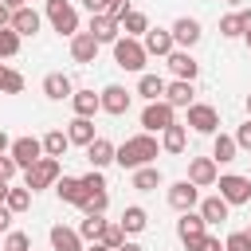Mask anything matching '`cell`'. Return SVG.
<instances>
[{"label": "cell", "instance_id": "obj_1", "mask_svg": "<svg viewBox=\"0 0 251 251\" xmlns=\"http://www.w3.org/2000/svg\"><path fill=\"white\" fill-rule=\"evenodd\" d=\"M157 153H161V145H157V137L153 133H133V137H126L122 145H118V165L122 169H129V173H137V169H145V165H153L157 161Z\"/></svg>", "mask_w": 251, "mask_h": 251}, {"label": "cell", "instance_id": "obj_2", "mask_svg": "<svg viewBox=\"0 0 251 251\" xmlns=\"http://www.w3.org/2000/svg\"><path fill=\"white\" fill-rule=\"evenodd\" d=\"M145 59H149V51H145V43H141V39H129V35H122V39L114 43V63H118L122 71L145 75Z\"/></svg>", "mask_w": 251, "mask_h": 251}, {"label": "cell", "instance_id": "obj_3", "mask_svg": "<svg viewBox=\"0 0 251 251\" xmlns=\"http://www.w3.org/2000/svg\"><path fill=\"white\" fill-rule=\"evenodd\" d=\"M59 176H63L59 157H43V161H35V165L24 173V188H31V192H39V188H55Z\"/></svg>", "mask_w": 251, "mask_h": 251}, {"label": "cell", "instance_id": "obj_4", "mask_svg": "<svg viewBox=\"0 0 251 251\" xmlns=\"http://www.w3.org/2000/svg\"><path fill=\"white\" fill-rule=\"evenodd\" d=\"M47 20L59 35H67V39L78 35V12H75L71 0H47Z\"/></svg>", "mask_w": 251, "mask_h": 251}, {"label": "cell", "instance_id": "obj_5", "mask_svg": "<svg viewBox=\"0 0 251 251\" xmlns=\"http://www.w3.org/2000/svg\"><path fill=\"white\" fill-rule=\"evenodd\" d=\"M169 126H176V110L161 98V102H145V110H141V129L145 133H165Z\"/></svg>", "mask_w": 251, "mask_h": 251}, {"label": "cell", "instance_id": "obj_6", "mask_svg": "<svg viewBox=\"0 0 251 251\" xmlns=\"http://www.w3.org/2000/svg\"><path fill=\"white\" fill-rule=\"evenodd\" d=\"M8 153H12V161H16V165L27 173L35 161H43V137L24 133V137H16V141H12V149H8Z\"/></svg>", "mask_w": 251, "mask_h": 251}, {"label": "cell", "instance_id": "obj_7", "mask_svg": "<svg viewBox=\"0 0 251 251\" xmlns=\"http://www.w3.org/2000/svg\"><path fill=\"white\" fill-rule=\"evenodd\" d=\"M184 126H192L196 133H220V110L216 106H208V102H192L188 106V122Z\"/></svg>", "mask_w": 251, "mask_h": 251}, {"label": "cell", "instance_id": "obj_8", "mask_svg": "<svg viewBox=\"0 0 251 251\" xmlns=\"http://www.w3.org/2000/svg\"><path fill=\"white\" fill-rule=\"evenodd\" d=\"M216 188H220V196H224L227 204H247V200H251V176L224 173V176L216 180Z\"/></svg>", "mask_w": 251, "mask_h": 251}, {"label": "cell", "instance_id": "obj_9", "mask_svg": "<svg viewBox=\"0 0 251 251\" xmlns=\"http://www.w3.org/2000/svg\"><path fill=\"white\" fill-rule=\"evenodd\" d=\"M165 196H169V208H176V212H192L200 204V188L192 180H173Z\"/></svg>", "mask_w": 251, "mask_h": 251}, {"label": "cell", "instance_id": "obj_10", "mask_svg": "<svg viewBox=\"0 0 251 251\" xmlns=\"http://www.w3.org/2000/svg\"><path fill=\"white\" fill-rule=\"evenodd\" d=\"M184 180H192L196 188H212L216 180H220V165L212 161V157H192L188 161V176Z\"/></svg>", "mask_w": 251, "mask_h": 251}, {"label": "cell", "instance_id": "obj_11", "mask_svg": "<svg viewBox=\"0 0 251 251\" xmlns=\"http://www.w3.org/2000/svg\"><path fill=\"white\" fill-rule=\"evenodd\" d=\"M204 235H208L204 216H200V212H180V220H176V239H180L184 247H192V243L204 239Z\"/></svg>", "mask_w": 251, "mask_h": 251}, {"label": "cell", "instance_id": "obj_12", "mask_svg": "<svg viewBox=\"0 0 251 251\" xmlns=\"http://www.w3.org/2000/svg\"><path fill=\"white\" fill-rule=\"evenodd\" d=\"M169 31H173V43H176L180 51L196 47V43H200V35H204V31H200V20H192V16H180Z\"/></svg>", "mask_w": 251, "mask_h": 251}, {"label": "cell", "instance_id": "obj_13", "mask_svg": "<svg viewBox=\"0 0 251 251\" xmlns=\"http://www.w3.org/2000/svg\"><path fill=\"white\" fill-rule=\"evenodd\" d=\"M47 239H51V247H55V251H86V243H82L78 227H67V224H55V227L47 231Z\"/></svg>", "mask_w": 251, "mask_h": 251}, {"label": "cell", "instance_id": "obj_14", "mask_svg": "<svg viewBox=\"0 0 251 251\" xmlns=\"http://www.w3.org/2000/svg\"><path fill=\"white\" fill-rule=\"evenodd\" d=\"M141 43H145V51H149V55H161V59H169V55L176 51V43H173V31H169V27H149Z\"/></svg>", "mask_w": 251, "mask_h": 251}, {"label": "cell", "instance_id": "obj_15", "mask_svg": "<svg viewBox=\"0 0 251 251\" xmlns=\"http://www.w3.org/2000/svg\"><path fill=\"white\" fill-rule=\"evenodd\" d=\"M165 63H169L173 78H184V82H192V78L200 75V63L192 59V51H180V47H176V51H173V55H169Z\"/></svg>", "mask_w": 251, "mask_h": 251}, {"label": "cell", "instance_id": "obj_16", "mask_svg": "<svg viewBox=\"0 0 251 251\" xmlns=\"http://www.w3.org/2000/svg\"><path fill=\"white\" fill-rule=\"evenodd\" d=\"M129 90L126 86H118V82H110L106 90H102V114H114V118H122L126 110H129Z\"/></svg>", "mask_w": 251, "mask_h": 251}, {"label": "cell", "instance_id": "obj_17", "mask_svg": "<svg viewBox=\"0 0 251 251\" xmlns=\"http://www.w3.org/2000/svg\"><path fill=\"white\" fill-rule=\"evenodd\" d=\"M165 102H169L173 110H188V106L196 102V90H192V82H184V78H173V82L165 86Z\"/></svg>", "mask_w": 251, "mask_h": 251}, {"label": "cell", "instance_id": "obj_18", "mask_svg": "<svg viewBox=\"0 0 251 251\" xmlns=\"http://www.w3.org/2000/svg\"><path fill=\"white\" fill-rule=\"evenodd\" d=\"M98 47H102V43H98L90 31H78V35L71 39V59H75V63H94V59H98Z\"/></svg>", "mask_w": 251, "mask_h": 251}, {"label": "cell", "instance_id": "obj_19", "mask_svg": "<svg viewBox=\"0 0 251 251\" xmlns=\"http://www.w3.org/2000/svg\"><path fill=\"white\" fill-rule=\"evenodd\" d=\"M43 94L51 98V102H63V98H75V82L63 75V71H51L47 78H43Z\"/></svg>", "mask_w": 251, "mask_h": 251}, {"label": "cell", "instance_id": "obj_20", "mask_svg": "<svg viewBox=\"0 0 251 251\" xmlns=\"http://www.w3.org/2000/svg\"><path fill=\"white\" fill-rule=\"evenodd\" d=\"M114 157H118V145L106 141V137H94V141L86 145V161H90V169H106Z\"/></svg>", "mask_w": 251, "mask_h": 251}, {"label": "cell", "instance_id": "obj_21", "mask_svg": "<svg viewBox=\"0 0 251 251\" xmlns=\"http://www.w3.org/2000/svg\"><path fill=\"white\" fill-rule=\"evenodd\" d=\"M196 212L204 216V224H224V220H227V212H231V204L216 192V196H204V200L196 204Z\"/></svg>", "mask_w": 251, "mask_h": 251}, {"label": "cell", "instance_id": "obj_22", "mask_svg": "<svg viewBox=\"0 0 251 251\" xmlns=\"http://www.w3.org/2000/svg\"><path fill=\"white\" fill-rule=\"evenodd\" d=\"M90 35L98 43H118L122 39V27H118L114 16H90Z\"/></svg>", "mask_w": 251, "mask_h": 251}, {"label": "cell", "instance_id": "obj_23", "mask_svg": "<svg viewBox=\"0 0 251 251\" xmlns=\"http://www.w3.org/2000/svg\"><path fill=\"white\" fill-rule=\"evenodd\" d=\"M67 137H71V145H90L98 133H94V118H71L67 122Z\"/></svg>", "mask_w": 251, "mask_h": 251}, {"label": "cell", "instance_id": "obj_24", "mask_svg": "<svg viewBox=\"0 0 251 251\" xmlns=\"http://www.w3.org/2000/svg\"><path fill=\"white\" fill-rule=\"evenodd\" d=\"M118 224H122V231H126V235H141V231L149 227V212H145L141 204H129V208L122 212V220H118Z\"/></svg>", "mask_w": 251, "mask_h": 251}, {"label": "cell", "instance_id": "obj_25", "mask_svg": "<svg viewBox=\"0 0 251 251\" xmlns=\"http://www.w3.org/2000/svg\"><path fill=\"white\" fill-rule=\"evenodd\" d=\"M71 106H75V118H94V114L102 110V94H94V90H75Z\"/></svg>", "mask_w": 251, "mask_h": 251}, {"label": "cell", "instance_id": "obj_26", "mask_svg": "<svg viewBox=\"0 0 251 251\" xmlns=\"http://www.w3.org/2000/svg\"><path fill=\"white\" fill-rule=\"evenodd\" d=\"M55 196H59L63 204H75V208H78L86 192H82V180H78V176H59V180H55Z\"/></svg>", "mask_w": 251, "mask_h": 251}, {"label": "cell", "instance_id": "obj_27", "mask_svg": "<svg viewBox=\"0 0 251 251\" xmlns=\"http://www.w3.org/2000/svg\"><path fill=\"white\" fill-rule=\"evenodd\" d=\"M12 31L24 39V35H35L39 31V12L35 8H20V12H12Z\"/></svg>", "mask_w": 251, "mask_h": 251}, {"label": "cell", "instance_id": "obj_28", "mask_svg": "<svg viewBox=\"0 0 251 251\" xmlns=\"http://www.w3.org/2000/svg\"><path fill=\"white\" fill-rule=\"evenodd\" d=\"M129 39H145V31H149V16L145 12H137V8H129L126 16H122V24H118Z\"/></svg>", "mask_w": 251, "mask_h": 251}, {"label": "cell", "instance_id": "obj_29", "mask_svg": "<svg viewBox=\"0 0 251 251\" xmlns=\"http://www.w3.org/2000/svg\"><path fill=\"white\" fill-rule=\"evenodd\" d=\"M165 86H169V82H165L161 75H149V71L137 78V94H141L145 102H161V98H165Z\"/></svg>", "mask_w": 251, "mask_h": 251}, {"label": "cell", "instance_id": "obj_30", "mask_svg": "<svg viewBox=\"0 0 251 251\" xmlns=\"http://www.w3.org/2000/svg\"><path fill=\"white\" fill-rule=\"evenodd\" d=\"M235 153H239V145H235L231 133H216V137H212V161H216V165L235 161Z\"/></svg>", "mask_w": 251, "mask_h": 251}, {"label": "cell", "instance_id": "obj_31", "mask_svg": "<svg viewBox=\"0 0 251 251\" xmlns=\"http://www.w3.org/2000/svg\"><path fill=\"white\" fill-rule=\"evenodd\" d=\"M184 145H188V126H169L165 133H161V149L165 153H184Z\"/></svg>", "mask_w": 251, "mask_h": 251}, {"label": "cell", "instance_id": "obj_32", "mask_svg": "<svg viewBox=\"0 0 251 251\" xmlns=\"http://www.w3.org/2000/svg\"><path fill=\"white\" fill-rule=\"evenodd\" d=\"M67 149H71L67 129H47V133H43V157H63Z\"/></svg>", "mask_w": 251, "mask_h": 251}, {"label": "cell", "instance_id": "obj_33", "mask_svg": "<svg viewBox=\"0 0 251 251\" xmlns=\"http://www.w3.org/2000/svg\"><path fill=\"white\" fill-rule=\"evenodd\" d=\"M161 180H165V176H161L157 165H145V169L133 173V188H137V192H153V188H161Z\"/></svg>", "mask_w": 251, "mask_h": 251}, {"label": "cell", "instance_id": "obj_34", "mask_svg": "<svg viewBox=\"0 0 251 251\" xmlns=\"http://www.w3.org/2000/svg\"><path fill=\"white\" fill-rule=\"evenodd\" d=\"M102 231H106V220H102V216H82V224H78L82 243H98V239H102Z\"/></svg>", "mask_w": 251, "mask_h": 251}, {"label": "cell", "instance_id": "obj_35", "mask_svg": "<svg viewBox=\"0 0 251 251\" xmlns=\"http://www.w3.org/2000/svg\"><path fill=\"white\" fill-rule=\"evenodd\" d=\"M0 94H24V75L0 63Z\"/></svg>", "mask_w": 251, "mask_h": 251}, {"label": "cell", "instance_id": "obj_36", "mask_svg": "<svg viewBox=\"0 0 251 251\" xmlns=\"http://www.w3.org/2000/svg\"><path fill=\"white\" fill-rule=\"evenodd\" d=\"M247 27H243V12H227L224 20H220V35L224 39H239Z\"/></svg>", "mask_w": 251, "mask_h": 251}, {"label": "cell", "instance_id": "obj_37", "mask_svg": "<svg viewBox=\"0 0 251 251\" xmlns=\"http://www.w3.org/2000/svg\"><path fill=\"white\" fill-rule=\"evenodd\" d=\"M4 208H8L12 216L27 212V208H31V188H12V192H8V200H4Z\"/></svg>", "mask_w": 251, "mask_h": 251}, {"label": "cell", "instance_id": "obj_38", "mask_svg": "<svg viewBox=\"0 0 251 251\" xmlns=\"http://www.w3.org/2000/svg\"><path fill=\"white\" fill-rule=\"evenodd\" d=\"M82 216H102L106 208H110V192H90V196H82Z\"/></svg>", "mask_w": 251, "mask_h": 251}, {"label": "cell", "instance_id": "obj_39", "mask_svg": "<svg viewBox=\"0 0 251 251\" xmlns=\"http://www.w3.org/2000/svg\"><path fill=\"white\" fill-rule=\"evenodd\" d=\"M98 243H106L110 251H118V247L126 243V231H122V224H118V220H106V231H102V239H98Z\"/></svg>", "mask_w": 251, "mask_h": 251}, {"label": "cell", "instance_id": "obj_40", "mask_svg": "<svg viewBox=\"0 0 251 251\" xmlns=\"http://www.w3.org/2000/svg\"><path fill=\"white\" fill-rule=\"evenodd\" d=\"M20 55V35L12 27H0V59H16Z\"/></svg>", "mask_w": 251, "mask_h": 251}, {"label": "cell", "instance_id": "obj_41", "mask_svg": "<svg viewBox=\"0 0 251 251\" xmlns=\"http://www.w3.org/2000/svg\"><path fill=\"white\" fill-rule=\"evenodd\" d=\"M82 180V192L90 196V192H106V176H102V169H90L86 176H78Z\"/></svg>", "mask_w": 251, "mask_h": 251}, {"label": "cell", "instance_id": "obj_42", "mask_svg": "<svg viewBox=\"0 0 251 251\" xmlns=\"http://www.w3.org/2000/svg\"><path fill=\"white\" fill-rule=\"evenodd\" d=\"M4 251H31V235H27V231H8Z\"/></svg>", "mask_w": 251, "mask_h": 251}, {"label": "cell", "instance_id": "obj_43", "mask_svg": "<svg viewBox=\"0 0 251 251\" xmlns=\"http://www.w3.org/2000/svg\"><path fill=\"white\" fill-rule=\"evenodd\" d=\"M224 251H251V239H247V231H231V235L224 239Z\"/></svg>", "mask_w": 251, "mask_h": 251}, {"label": "cell", "instance_id": "obj_44", "mask_svg": "<svg viewBox=\"0 0 251 251\" xmlns=\"http://www.w3.org/2000/svg\"><path fill=\"white\" fill-rule=\"evenodd\" d=\"M188 251H224V243H220V235H204V239H196Z\"/></svg>", "mask_w": 251, "mask_h": 251}, {"label": "cell", "instance_id": "obj_45", "mask_svg": "<svg viewBox=\"0 0 251 251\" xmlns=\"http://www.w3.org/2000/svg\"><path fill=\"white\" fill-rule=\"evenodd\" d=\"M16 169H20V165L12 161V153H0V180H12V176H16Z\"/></svg>", "mask_w": 251, "mask_h": 251}, {"label": "cell", "instance_id": "obj_46", "mask_svg": "<svg viewBox=\"0 0 251 251\" xmlns=\"http://www.w3.org/2000/svg\"><path fill=\"white\" fill-rule=\"evenodd\" d=\"M235 145H239V149H251V118L235 129Z\"/></svg>", "mask_w": 251, "mask_h": 251}, {"label": "cell", "instance_id": "obj_47", "mask_svg": "<svg viewBox=\"0 0 251 251\" xmlns=\"http://www.w3.org/2000/svg\"><path fill=\"white\" fill-rule=\"evenodd\" d=\"M82 8H86L90 16H106V12H110V0H82Z\"/></svg>", "mask_w": 251, "mask_h": 251}, {"label": "cell", "instance_id": "obj_48", "mask_svg": "<svg viewBox=\"0 0 251 251\" xmlns=\"http://www.w3.org/2000/svg\"><path fill=\"white\" fill-rule=\"evenodd\" d=\"M0 231H12V212L0 204Z\"/></svg>", "mask_w": 251, "mask_h": 251}, {"label": "cell", "instance_id": "obj_49", "mask_svg": "<svg viewBox=\"0 0 251 251\" xmlns=\"http://www.w3.org/2000/svg\"><path fill=\"white\" fill-rule=\"evenodd\" d=\"M8 12H20V8H27V0H0Z\"/></svg>", "mask_w": 251, "mask_h": 251}, {"label": "cell", "instance_id": "obj_50", "mask_svg": "<svg viewBox=\"0 0 251 251\" xmlns=\"http://www.w3.org/2000/svg\"><path fill=\"white\" fill-rule=\"evenodd\" d=\"M0 27H12V12H8L4 4H0Z\"/></svg>", "mask_w": 251, "mask_h": 251}, {"label": "cell", "instance_id": "obj_51", "mask_svg": "<svg viewBox=\"0 0 251 251\" xmlns=\"http://www.w3.org/2000/svg\"><path fill=\"white\" fill-rule=\"evenodd\" d=\"M118 251H145V247H141V243H133V239H126V243H122Z\"/></svg>", "mask_w": 251, "mask_h": 251}, {"label": "cell", "instance_id": "obj_52", "mask_svg": "<svg viewBox=\"0 0 251 251\" xmlns=\"http://www.w3.org/2000/svg\"><path fill=\"white\" fill-rule=\"evenodd\" d=\"M8 192H12V184H8V180H0V204L8 200Z\"/></svg>", "mask_w": 251, "mask_h": 251}, {"label": "cell", "instance_id": "obj_53", "mask_svg": "<svg viewBox=\"0 0 251 251\" xmlns=\"http://www.w3.org/2000/svg\"><path fill=\"white\" fill-rule=\"evenodd\" d=\"M8 149H12V141H8V133L0 129V153H8Z\"/></svg>", "mask_w": 251, "mask_h": 251}, {"label": "cell", "instance_id": "obj_54", "mask_svg": "<svg viewBox=\"0 0 251 251\" xmlns=\"http://www.w3.org/2000/svg\"><path fill=\"white\" fill-rule=\"evenodd\" d=\"M86 251H110L106 243H86Z\"/></svg>", "mask_w": 251, "mask_h": 251}, {"label": "cell", "instance_id": "obj_55", "mask_svg": "<svg viewBox=\"0 0 251 251\" xmlns=\"http://www.w3.org/2000/svg\"><path fill=\"white\" fill-rule=\"evenodd\" d=\"M243 106H247V118H251V94H247V102H243Z\"/></svg>", "mask_w": 251, "mask_h": 251}, {"label": "cell", "instance_id": "obj_56", "mask_svg": "<svg viewBox=\"0 0 251 251\" xmlns=\"http://www.w3.org/2000/svg\"><path fill=\"white\" fill-rule=\"evenodd\" d=\"M243 39H247V47H251V31H247V35H243Z\"/></svg>", "mask_w": 251, "mask_h": 251}, {"label": "cell", "instance_id": "obj_57", "mask_svg": "<svg viewBox=\"0 0 251 251\" xmlns=\"http://www.w3.org/2000/svg\"><path fill=\"white\" fill-rule=\"evenodd\" d=\"M227 4H243V0H227Z\"/></svg>", "mask_w": 251, "mask_h": 251}, {"label": "cell", "instance_id": "obj_58", "mask_svg": "<svg viewBox=\"0 0 251 251\" xmlns=\"http://www.w3.org/2000/svg\"><path fill=\"white\" fill-rule=\"evenodd\" d=\"M110 4H122V0H110Z\"/></svg>", "mask_w": 251, "mask_h": 251}, {"label": "cell", "instance_id": "obj_59", "mask_svg": "<svg viewBox=\"0 0 251 251\" xmlns=\"http://www.w3.org/2000/svg\"><path fill=\"white\" fill-rule=\"evenodd\" d=\"M247 239H251V227H247Z\"/></svg>", "mask_w": 251, "mask_h": 251}, {"label": "cell", "instance_id": "obj_60", "mask_svg": "<svg viewBox=\"0 0 251 251\" xmlns=\"http://www.w3.org/2000/svg\"><path fill=\"white\" fill-rule=\"evenodd\" d=\"M247 176H251V173H247Z\"/></svg>", "mask_w": 251, "mask_h": 251}, {"label": "cell", "instance_id": "obj_61", "mask_svg": "<svg viewBox=\"0 0 251 251\" xmlns=\"http://www.w3.org/2000/svg\"><path fill=\"white\" fill-rule=\"evenodd\" d=\"M0 251H4V247H0Z\"/></svg>", "mask_w": 251, "mask_h": 251}]
</instances>
